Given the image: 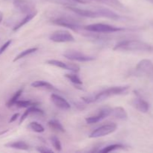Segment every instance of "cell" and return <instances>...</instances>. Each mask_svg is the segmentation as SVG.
Instances as JSON below:
<instances>
[{
	"instance_id": "ba28073f",
	"label": "cell",
	"mask_w": 153,
	"mask_h": 153,
	"mask_svg": "<svg viewBox=\"0 0 153 153\" xmlns=\"http://www.w3.org/2000/svg\"><path fill=\"white\" fill-rule=\"evenodd\" d=\"M64 58H67L71 61H79V62H88V61H92L96 59L95 57L91 56V55H87L85 54L82 53L79 51L73 50H67L63 54Z\"/></svg>"
},
{
	"instance_id": "9a60e30c",
	"label": "cell",
	"mask_w": 153,
	"mask_h": 153,
	"mask_svg": "<svg viewBox=\"0 0 153 153\" xmlns=\"http://www.w3.org/2000/svg\"><path fill=\"white\" fill-rule=\"evenodd\" d=\"M51 100L57 108L62 110H68L70 108V104L61 96L55 94H51Z\"/></svg>"
},
{
	"instance_id": "e0dca14e",
	"label": "cell",
	"mask_w": 153,
	"mask_h": 153,
	"mask_svg": "<svg viewBox=\"0 0 153 153\" xmlns=\"http://www.w3.org/2000/svg\"><path fill=\"white\" fill-rule=\"evenodd\" d=\"M31 87L35 88H41V89L47 90L50 91H59V90L57 89L54 85L49 82H46V81H35V82L31 83Z\"/></svg>"
},
{
	"instance_id": "4dcf8cb0",
	"label": "cell",
	"mask_w": 153,
	"mask_h": 153,
	"mask_svg": "<svg viewBox=\"0 0 153 153\" xmlns=\"http://www.w3.org/2000/svg\"><path fill=\"white\" fill-rule=\"evenodd\" d=\"M11 43H12V40H7V42H5V43H4V44H3L2 46L0 47V55H1L2 53H4V51H5L6 49L9 47V46L11 44Z\"/></svg>"
},
{
	"instance_id": "d590c367",
	"label": "cell",
	"mask_w": 153,
	"mask_h": 153,
	"mask_svg": "<svg viewBox=\"0 0 153 153\" xmlns=\"http://www.w3.org/2000/svg\"><path fill=\"white\" fill-rule=\"evenodd\" d=\"M152 25H153V22H152Z\"/></svg>"
},
{
	"instance_id": "cb8c5ba5",
	"label": "cell",
	"mask_w": 153,
	"mask_h": 153,
	"mask_svg": "<svg viewBox=\"0 0 153 153\" xmlns=\"http://www.w3.org/2000/svg\"><path fill=\"white\" fill-rule=\"evenodd\" d=\"M125 149V146L120 143H114V144H111L108 146H105L103 149H101L99 150V152L108 153L111 152H114V151L118 150V149Z\"/></svg>"
},
{
	"instance_id": "836d02e7",
	"label": "cell",
	"mask_w": 153,
	"mask_h": 153,
	"mask_svg": "<svg viewBox=\"0 0 153 153\" xmlns=\"http://www.w3.org/2000/svg\"><path fill=\"white\" fill-rule=\"evenodd\" d=\"M3 19V13L1 11H0V23L1 22Z\"/></svg>"
},
{
	"instance_id": "8fae6325",
	"label": "cell",
	"mask_w": 153,
	"mask_h": 153,
	"mask_svg": "<svg viewBox=\"0 0 153 153\" xmlns=\"http://www.w3.org/2000/svg\"><path fill=\"white\" fill-rule=\"evenodd\" d=\"M46 63L49 65L54 66V67L64 69V70H70L73 73H78L80 70V67L78 64H73V63H65L61 61H58V60L55 59L48 60Z\"/></svg>"
},
{
	"instance_id": "d4e9b609",
	"label": "cell",
	"mask_w": 153,
	"mask_h": 153,
	"mask_svg": "<svg viewBox=\"0 0 153 153\" xmlns=\"http://www.w3.org/2000/svg\"><path fill=\"white\" fill-rule=\"evenodd\" d=\"M22 92H23V88H20L19 90H18L16 93L13 95V97L10 99V100L7 101V102L6 103V105H7V108H10L14 106L15 103L16 102L17 100H19V97L22 95Z\"/></svg>"
},
{
	"instance_id": "44dd1931",
	"label": "cell",
	"mask_w": 153,
	"mask_h": 153,
	"mask_svg": "<svg viewBox=\"0 0 153 153\" xmlns=\"http://www.w3.org/2000/svg\"><path fill=\"white\" fill-rule=\"evenodd\" d=\"M37 12H35V13H29V14H27L25 15V17L23 18V19H22V20L19 21V22H18L17 24H16V25H15L14 27H13V31H16L17 30H19V28H22V26H24V25H25V24H27L28 22H29L31 20V19H33V18L34 17V16L37 15Z\"/></svg>"
},
{
	"instance_id": "30bf717a",
	"label": "cell",
	"mask_w": 153,
	"mask_h": 153,
	"mask_svg": "<svg viewBox=\"0 0 153 153\" xmlns=\"http://www.w3.org/2000/svg\"><path fill=\"white\" fill-rule=\"evenodd\" d=\"M111 108L108 107V106H105V107L101 108L96 115L87 117L85 119V121L88 124L97 123L100 122L102 120L107 118L108 117L111 116Z\"/></svg>"
},
{
	"instance_id": "4316f807",
	"label": "cell",
	"mask_w": 153,
	"mask_h": 153,
	"mask_svg": "<svg viewBox=\"0 0 153 153\" xmlns=\"http://www.w3.org/2000/svg\"><path fill=\"white\" fill-rule=\"evenodd\" d=\"M27 128H29L32 131L37 133H42L45 131V128L41 124H40L37 122H31L27 126Z\"/></svg>"
},
{
	"instance_id": "7402d4cb",
	"label": "cell",
	"mask_w": 153,
	"mask_h": 153,
	"mask_svg": "<svg viewBox=\"0 0 153 153\" xmlns=\"http://www.w3.org/2000/svg\"><path fill=\"white\" fill-rule=\"evenodd\" d=\"M37 50H38V48L33 47V48H30V49H25V50L22 51L20 53L18 54V55L15 57L13 61V62H16V61H19V60L22 59V58H25V57L28 56V55H31V54L34 53V52H37Z\"/></svg>"
},
{
	"instance_id": "5bb4252c",
	"label": "cell",
	"mask_w": 153,
	"mask_h": 153,
	"mask_svg": "<svg viewBox=\"0 0 153 153\" xmlns=\"http://www.w3.org/2000/svg\"><path fill=\"white\" fill-rule=\"evenodd\" d=\"M67 8L68 10H71L72 12L75 13L76 14L79 15V16H83V17H88V18H97L98 15H97V12L94 10H91V9H82L77 7H73V6L70 5L67 6Z\"/></svg>"
},
{
	"instance_id": "9c48e42d",
	"label": "cell",
	"mask_w": 153,
	"mask_h": 153,
	"mask_svg": "<svg viewBox=\"0 0 153 153\" xmlns=\"http://www.w3.org/2000/svg\"><path fill=\"white\" fill-rule=\"evenodd\" d=\"M140 75L153 79V63L149 59H143L139 61L135 68Z\"/></svg>"
},
{
	"instance_id": "3957f363",
	"label": "cell",
	"mask_w": 153,
	"mask_h": 153,
	"mask_svg": "<svg viewBox=\"0 0 153 153\" xmlns=\"http://www.w3.org/2000/svg\"><path fill=\"white\" fill-rule=\"evenodd\" d=\"M51 22L58 26L70 28L78 33H83V31H85L83 26L80 25V21L71 16L58 15V16H55L53 19H51Z\"/></svg>"
},
{
	"instance_id": "ac0fdd59",
	"label": "cell",
	"mask_w": 153,
	"mask_h": 153,
	"mask_svg": "<svg viewBox=\"0 0 153 153\" xmlns=\"http://www.w3.org/2000/svg\"><path fill=\"white\" fill-rule=\"evenodd\" d=\"M4 146L7 148H11V149H19V150L27 151L29 149V146H28L25 142L22 141V140L10 142V143H6Z\"/></svg>"
},
{
	"instance_id": "8992f818",
	"label": "cell",
	"mask_w": 153,
	"mask_h": 153,
	"mask_svg": "<svg viewBox=\"0 0 153 153\" xmlns=\"http://www.w3.org/2000/svg\"><path fill=\"white\" fill-rule=\"evenodd\" d=\"M117 126V124L111 123L105 124V125L101 126L96 129H94L92 132L90 134V138H99V137H105L108 134H111L114 131H116Z\"/></svg>"
},
{
	"instance_id": "7c38bea8",
	"label": "cell",
	"mask_w": 153,
	"mask_h": 153,
	"mask_svg": "<svg viewBox=\"0 0 153 153\" xmlns=\"http://www.w3.org/2000/svg\"><path fill=\"white\" fill-rule=\"evenodd\" d=\"M94 10L97 12L98 17H105L108 18V19H113V20H123V19H126L123 16L117 14L115 12H114L113 10H110L108 8H106V7H95Z\"/></svg>"
},
{
	"instance_id": "7a4b0ae2",
	"label": "cell",
	"mask_w": 153,
	"mask_h": 153,
	"mask_svg": "<svg viewBox=\"0 0 153 153\" xmlns=\"http://www.w3.org/2000/svg\"><path fill=\"white\" fill-rule=\"evenodd\" d=\"M113 49L122 52H152L153 46L142 40H126L117 43Z\"/></svg>"
},
{
	"instance_id": "f1b7e54d",
	"label": "cell",
	"mask_w": 153,
	"mask_h": 153,
	"mask_svg": "<svg viewBox=\"0 0 153 153\" xmlns=\"http://www.w3.org/2000/svg\"><path fill=\"white\" fill-rule=\"evenodd\" d=\"M38 105V103L32 102L31 100H17L14 105L18 108H28L31 105Z\"/></svg>"
},
{
	"instance_id": "484cf974",
	"label": "cell",
	"mask_w": 153,
	"mask_h": 153,
	"mask_svg": "<svg viewBox=\"0 0 153 153\" xmlns=\"http://www.w3.org/2000/svg\"><path fill=\"white\" fill-rule=\"evenodd\" d=\"M46 1H52V2L57 3V4H65L67 6H70L73 4L74 3H82V4H85L88 2L87 0H46Z\"/></svg>"
},
{
	"instance_id": "d6a6232c",
	"label": "cell",
	"mask_w": 153,
	"mask_h": 153,
	"mask_svg": "<svg viewBox=\"0 0 153 153\" xmlns=\"http://www.w3.org/2000/svg\"><path fill=\"white\" fill-rule=\"evenodd\" d=\"M19 113H17V114H14L13 115V116L11 117H10V121H9V122L10 123H13V122H14L15 120H16V119H17L18 117H19Z\"/></svg>"
},
{
	"instance_id": "6da1fadb",
	"label": "cell",
	"mask_w": 153,
	"mask_h": 153,
	"mask_svg": "<svg viewBox=\"0 0 153 153\" xmlns=\"http://www.w3.org/2000/svg\"><path fill=\"white\" fill-rule=\"evenodd\" d=\"M128 89H129V86L112 87V88H109L98 93L95 96L82 97V100L87 104L93 102H102L110 97H114V96L126 94L128 91Z\"/></svg>"
},
{
	"instance_id": "f546056e",
	"label": "cell",
	"mask_w": 153,
	"mask_h": 153,
	"mask_svg": "<svg viewBox=\"0 0 153 153\" xmlns=\"http://www.w3.org/2000/svg\"><path fill=\"white\" fill-rule=\"evenodd\" d=\"M50 141L52 146H53L57 151H61V149H62V146H61V141H60V140L58 137H55V136H53V137H52L50 138Z\"/></svg>"
},
{
	"instance_id": "5b68a950",
	"label": "cell",
	"mask_w": 153,
	"mask_h": 153,
	"mask_svg": "<svg viewBox=\"0 0 153 153\" xmlns=\"http://www.w3.org/2000/svg\"><path fill=\"white\" fill-rule=\"evenodd\" d=\"M10 1H12L15 9L19 13L27 15L37 12L35 4L31 0H10Z\"/></svg>"
},
{
	"instance_id": "1f68e13d",
	"label": "cell",
	"mask_w": 153,
	"mask_h": 153,
	"mask_svg": "<svg viewBox=\"0 0 153 153\" xmlns=\"http://www.w3.org/2000/svg\"><path fill=\"white\" fill-rule=\"evenodd\" d=\"M37 151L39 152H52V149H48V148L46 147H44V146H38V147H37Z\"/></svg>"
},
{
	"instance_id": "d6986e66",
	"label": "cell",
	"mask_w": 153,
	"mask_h": 153,
	"mask_svg": "<svg viewBox=\"0 0 153 153\" xmlns=\"http://www.w3.org/2000/svg\"><path fill=\"white\" fill-rule=\"evenodd\" d=\"M97 2L102 3V4H106L109 7H114L115 9H117L120 10H123L125 9L123 4L118 0H94Z\"/></svg>"
},
{
	"instance_id": "603a6c76",
	"label": "cell",
	"mask_w": 153,
	"mask_h": 153,
	"mask_svg": "<svg viewBox=\"0 0 153 153\" xmlns=\"http://www.w3.org/2000/svg\"><path fill=\"white\" fill-rule=\"evenodd\" d=\"M48 125L52 129L55 130V131H60V132L64 133L65 131V129H64V126H62V124L59 122L58 120L55 119H52L51 120H49L48 122Z\"/></svg>"
},
{
	"instance_id": "e575fe53",
	"label": "cell",
	"mask_w": 153,
	"mask_h": 153,
	"mask_svg": "<svg viewBox=\"0 0 153 153\" xmlns=\"http://www.w3.org/2000/svg\"><path fill=\"white\" fill-rule=\"evenodd\" d=\"M149 1H150V2H152V3H153V0H149Z\"/></svg>"
},
{
	"instance_id": "277c9868",
	"label": "cell",
	"mask_w": 153,
	"mask_h": 153,
	"mask_svg": "<svg viewBox=\"0 0 153 153\" xmlns=\"http://www.w3.org/2000/svg\"><path fill=\"white\" fill-rule=\"evenodd\" d=\"M84 29L88 32L99 33V34H108V33H115L118 31H123L127 30L126 28H120L114 25L105 23H94L83 26Z\"/></svg>"
},
{
	"instance_id": "ffe728a7",
	"label": "cell",
	"mask_w": 153,
	"mask_h": 153,
	"mask_svg": "<svg viewBox=\"0 0 153 153\" xmlns=\"http://www.w3.org/2000/svg\"><path fill=\"white\" fill-rule=\"evenodd\" d=\"M111 116H113L114 117L117 118V119L122 120H126L128 117V114H127L126 111L123 107H116L112 108Z\"/></svg>"
},
{
	"instance_id": "4fadbf2b",
	"label": "cell",
	"mask_w": 153,
	"mask_h": 153,
	"mask_svg": "<svg viewBox=\"0 0 153 153\" xmlns=\"http://www.w3.org/2000/svg\"><path fill=\"white\" fill-rule=\"evenodd\" d=\"M136 97L132 100V105L137 111L141 113H146L149 109V105L145 100H143L137 91H134Z\"/></svg>"
},
{
	"instance_id": "52a82bcc",
	"label": "cell",
	"mask_w": 153,
	"mask_h": 153,
	"mask_svg": "<svg viewBox=\"0 0 153 153\" xmlns=\"http://www.w3.org/2000/svg\"><path fill=\"white\" fill-rule=\"evenodd\" d=\"M49 40L55 43H70L75 41L73 34L67 30H58L54 31L49 36Z\"/></svg>"
},
{
	"instance_id": "2e32d148",
	"label": "cell",
	"mask_w": 153,
	"mask_h": 153,
	"mask_svg": "<svg viewBox=\"0 0 153 153\" xmlns=\"http://www.w3.org/2000/svg\"><path fill=\"white\" fill-rule=\"evenodd\" d=\"M38 105H31L29 107L26 108V110L24 111V113L22 114V115L21 116L20 119H19V124H21L22 123H23L25 121V120L27 117H28L29 115L31 114H38V115H43L44 114V112L43 110L38 108H37Z\"/></svg>"
},
{
	"instance_id": "83f0119b",
	"label": "cell",
	"mask_w": 153,
	"mask_h": 153,
	"mask_svg": "<svg viewBox=\"0 0 153 153\" xmlns=\"http://www.w3.org/2000/svg\"><path fill=\"white\" fill-rule=\"evenodd\" d=\"M66 78L68 79L69 81L72 82L73 84L76 85H82V81L81 80V79L79 78V76L77 74H75V73H67L65 74Z\"/></svg>"
}]
</instances>
